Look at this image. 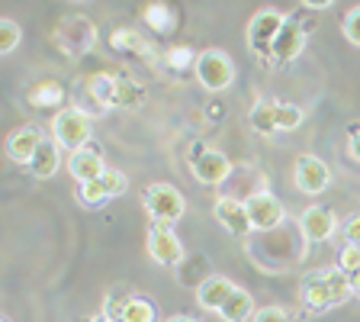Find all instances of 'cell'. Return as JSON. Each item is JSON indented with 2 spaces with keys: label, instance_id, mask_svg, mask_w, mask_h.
<instances>
[{
  "label": "cell",
  "instance_id": "7a4b0ae2",
  "mask_svg": "<svg viewBox=\"0 0 360 322\" xmlns=\"http://www.w3.org/2000/svg\"><path fill=\"white\" fill-rule=\"evenodd\" d=\"M94 42H97V30H94V23L87 16H65L55 26V45H58L68 58L87 55L94 49Z\"/></svg>",
  "mask_w": 360,
  "mask_h": 322
},
{
  "label": "cell",
  "instance_id": "e575fe53",
  "mask_svg": "<svg viewBox=\"0 0 360 322\" xmlns=\"http://www.w3.org/2000/svg\"><path fill=\"white\" fill-rule=\"evenodd\" d=\"M167 322H196V319H193V316H171Z\"/></svg>",
  "mask_w": 360,
  "mask_h": 322
},
{
  "label": "cell",
  "instance_id": "8d00e7d4",
  "mask_svg": "<svg viewBox=\"0 0 360 322\" xmlns=\"http://www.w3.org/2000/svg\"><path fill=\"white\" fill-rule=\"evenodd\" d=\"M0 322H7V319H0Z\"/></svg>",
  "mask_w": 360,
  "mask_h": 322
},
{
  "label": "cell",
  "instance_id": "9a60e30c",
  "mask_svg": "<svg viewBox=\"0 0 360 322\" xmlns=\"http://www.w3.org/2000/svg\"><path fill=\"white\" fill-rule=\"evenodd\" d=\"M235 290H238V287H235L229 278H216V274H212V278H206L200 287H196V303H200L202 309H210V313H219Z\"/></svg>",
  "mask_w": 360,
  "mask_h": 322
},
{
  "label": "cell",
  "instance_id": "603a6c76",
  "mask_svg": "<svg viewBox=\"0 0 360 322\" xmlns=\"http://www.w3.org/2000/svg\"><path fill=\"white\" fill-rule=\"evenodd\" d=\"M26 97H30L32 106H42L45 110V106H58L61 100H65V87H61L58 81H39V84L30 87Z\"/></svg>",
  "mask_w": 360,
  "mask_h": 322
},
{
  "label": "cell",
  "instance_id": "30bf717a",
  "mask_svg": "<svg viewBox=\"0 0 360 322\" xmlns=\"http://www.w3.org/2000/svg\"><path fill=\"white\" fill-rule=\"evenodd\" d=\"M122 190H126V174L106 168L97 180H90V184H81V187H77V200L87 203V206H97V203H103V200L120 197Z\"/></svg>",
  "mask_w": 360,
  "mask_h": 322
},
{
  "label": "cell",
  "instance_id": "52a82bcc",
  "mask_svg": "<svg viewBox=\"0 0 360 322\" xmlns=\"http://www.w3.org/2000/svg\"><path fill=\"white\" fill-rule=\"evenodd\" d=\"M292 180H296V187H300L302 194L315 197L328 187L331 171L319 155H300L296 158V168H292Z\"/></svg>",
  "mask_w": 360,
  "mask_h": 322
},
{
  "label": "cell",
  "instance_id": "5b68a950",
  "mask_svg": "<svg viewBox=\"0 0 360 322\" xmlns=\"http://www.w3.org/2000/svg\"><path fill=\"white\" fill-rule=\"evenodd\" d=\"M52 132H55V142H58L61 149L81 151L84 145H87V139H90V116L87 113H81L77 106L61 110V113H55Z\"/></svg>",
  "mask_w": 360,
  "mask_h": 322
},
{
  "label": "cell",
  "instance_id": "4316f807",
  "mask_svg": "<svg viewBox=\"0 0 360 322\" xmlns=\"http://www.w3.org/2000/svg\"><path fill=\"white\" fill-rule=\"evenodd\" d=\"M338 268L345 271L347 278H351V284H357V290H360V248L345 245V252L338 258Z\"/></svg>",
  "mask_w": 360,
  "mask_h": 322
},
{
  "label": "cell",
  "instance_id": "d4e9b609",
  "mask_svg": "<svg viewBox=\"0 0 360 322\" xmlns=\"http://www.w3.org/2000/svg\"><path fill=\"white\" fill-rule=\"evenodd\" d=\"M120 322H155V306L142 297H129L120 313Z\"/></svg>",
  "mask_w": 360,
  "mask_h": 322
},
{
  "label": "cell",
  "instance_id": "ba28073f",
  "mask_svg": "<svg viewBox=\"0 0 360 322\" xmlns=\"http://www.w3.org/2000/svg\"><path fill=\"white\" fill-rule=\"evenodd\" d=\"M245 203H248V216H251V229H255V233H274V229L283 223V203L274 194H267V190L255 194Z\"/></svg>",
  "mask_w": 360,
  "mask_h": 322
},
{
  "label": "cell",
  "instance_id": "ffe728a7",
  "mask_svg": "<svg viewBox=\"0 0 360 322\" xmlns=\"http://www.w3.org/2000/svg\"><path fill=\"white\" fill-rule=\"evenodd\" d=\"M248 316H255V300H251V293L238 287V290L229 297V303L219 309V319L222 322H245Z\"/></svg>",
  "mask_w": 360,
  "mask_h": 322
},
{
  "label": "cell",
  "instance_id": "484cf974",
  "mask_svg": "<svg viewBox=\"0 0 360 322\" xmlns=\"http://www.w3.org/2000/svg\"><path fill=\"white\" fill-rule=\"evenodd\" d=\"M196 58H200V55H196L190 45H174V49H167V52H165V61H167V68H171V71H184L187 65L196 68Z\"/></svg>",
  "mask_w": 360,
  "mask_h": 322
},
{
  "label": "cell",
  "instance_id": "ac0fdd59",
  "mask_svg": "<svg viewBox=\"0 0 360 322\" xmlns=\"http://www.w3.org/2000/svg\"><path fill=\"white\" fill-rule=\"evenodd\" d=\"M58 165H61L58 142L42 139V145L36 149V155H32V161H30V174H32V178H39V180L55 178V174H58Z\"/></svg>",
  "mask_w": 360,
  "mask_h": 322
},
{
  "label": "cell",
  "instance_id": "9c48e42d",
  "mask_svg": "<svg viewBox=\"0 0 360 322\" xmlns=\"http://www.w3.org/2000/svg\"><path fill=\"white\" fill-rule=\"evenodd\" d=\"M148 255L155 258L158 264H167V268H174V264H180L184 258H187V252H184V245H180V239L171 233V225H151L148 229Z\"/></svg>",
  "mask_w": 360,
  "mask_h": 322
},
{
  "label": "cell",
  "instance_id": "3957f363",
  "mask_svg": "<svg viewBox=\"0 0 360 322\" xmlns=\"http://www.w3.org/2000/svg\"><path fill=\"white\" fill-rule=\"evenodd\" d=\"M145 210L158 225H174L184 216L187 203H184V194L174 184H151L145 190Z\"/></svg>",
  "mask_w": 360,
  "mask_h": 322
},
{
  "label": "cell",
  "instance_id": "d6986e66",
  "mask_svg": "<svg viewBox=\"0 0 360 322\" xmlns=\"http://www.w3.org/2000/svg\"><path fill=\"white\" fill-rule=\"evenodd\" d=\"M87 97L97 104V110L116 106V100H120V78H110V75L87 78Z\"/></svg>",
  "mask_w": 360,
  "mask_h": 322
},
{
  "label": "cell",
  "instance_id": "277c9868",
  "mask_svg": "<svg viewBox=\"0 0 360 322\" xmlns=\"http://www.w3.org/2000/svg\"><path fill=\"white\" fill-rule=\"evenodd\" d=\"M193 71H196V81H200L206 90H212V94L225 90L229 84L235 81L232 58H229L225 52H219V49H206V52H200Z\"/></svg>",
  "mask_w": 360,
  "mask_h": 322
},
{
  "label": "cell",
  "instance_id": "f546056e",
  "mask_svg": "<svg viewBox=\"0 0 360 322\" xmlns=\"http://www.w3.org/2000/svg\"><path fill=\"white\" fill-rule=\"evenodd\" d=\"M142 97H145L142 84L120 81V100H116V106H135V104H142Z\"/></svg>",
  "mask_w": 360,
  "mask_h": 322
},
{
  "label": "cell",
  "instance_id": "cb8c5ba5",
  "mask_svg": "<svg viewBox=\"0 0 360 322\" xmlns=\"http://www.w3.org/2000/svg\"><path fill=\"white\" fill-rule=\"evenodd\" d=\"M112 49L116 52H126V55H142V58H148V42H145L139 32H132V30H116L112 32Z\"/></svg>",
  "mask_w": 360,
  "mask_h": 322
},
{
  "label": "cell",
  "instance_id": "6da1fadb",
  "mask_svg": "<svg viewBox=\"0 0 360 322\" xmlns=\"http://www.w3.org/2000/svg\"><path fill=\"white\" fill-rule=\"evenodd\" d=\"M354 284L341 268H328V271H312L302 278V303L315 313H325L331 306H341V303L351 297Z\"/></svg>",
  "mask_w": 360,
  "mask_h": 322
},
{
  "label": "cell",
  "instance_id": "d590c367",
  "mask_svg": "<svg viewBox=\"0 0 360 322\" xmlns=\"http://www.w3.org/2000/svg\"><path fill=\"white\" fill-rule=\"evenodd\" d=\"M90 322H116V319H110V316H100V319H90Z\"/></svg>",
  "mask_w": 360,
  "mask_h": 322
},
{
  "label": "cell",
  "instance_id": "836d02e7",
  "mask_svg": "<svg viewBox=\"0 0 360 322\" xmlns=\"http://www.w3.org/2000/svg\"><path fill=\"white\" fill-rule=\"evenodd\" d=\"M351 158L360 161V129H351Z\"/></svg>",
  "mask_w": 360,
  "mask_h": 322
},
{
  "label": "cell",
  "instance_id": "f1b7e54d",
  "mask_svg": "<svg viewBox=\"0 0 360 322\" xmlns=\"http://www.w3.org/2000/svg\"><path fill=\"white\" fill-rule=\"evenodd\" d=\"M302 123V110L296 104H280L277 106V132L280 129H286V132H290V129H296Z\"/></svg>",
  "mask_w": 360,
  "mask_h": 322
},
{
  "label": "cell",
  "instance_id": "2e32d148",
  "mask_svg": "<svg viewBox=\"0 0 360 322\" xmlns=\"http://www.w3.org/2000/svg\"><path fill=\"white\" fill-rule=\"evenodd\" d=\"M39 145H42V135H39V129H32V126H20L7 135V155H10V161H16V165H30Z\"/></svg>",
  "mask_w": 360,
  "mask_h": 322
},
{
  "label": "cell",
  "instance_id": "44dd1931",
  "mask_svg": "<svg viewBox=\"0 0 360 322\" xmlns=\"http://www.w3.org/2000/svg\"><path fill=\"white\" fill-rule=\"evenodd\" d=\"M277 100H257L251 106V126L261 135H274L277 132Z\"/></svg>",
  "mask_w": 360,
  "mask_h": 322
},
{
  "label": "cell",
  "instance_id": "7402d4cb",
  "mask_svg": "<svg viewBox=\"0 0 360 322\" xmlns=\"http://www.w3.org/2000/svg\"><path fill=\"white\" fill-rule=\"evenodd\" d=\"M145 23H148L151 30L158 32H174L177 30V10L167 7V4H148V7L142 10Z\"/></svg>",
  "mask_w": 360,
  "mask_h": 322
},
{
  "label": "cell",
  "instance_id": "5bb4252c",
  "mask_svg": "<svg viewBox=\"0 0 360 322\" xmlns=\"http://www.w3.org/2000/svg\"><path fill=\"white\" fill-rule=\"evenodd\" d=\"M302 45H306V30H302L292 16H286L283 30H280L277 39H274V52H270V58L274 61H292L302 52Z\"/></svg>",
  "mask_w": 360,
  "mask_h": 322
},
{
  "label": "cell",
  "instance_id": "8992f818",
  "mask_svg": "<svg viewBox=\"0 0 360 322\" xmlns=\"http://www.w3.org/2000/svg\"><path fill=\"white\" fill-rule=\"evenodd\" d=\"M283 23H286V16L277 13V10H261V13H255V20L248 23V49L255 55H261V58H270L274 39L283 30Z\"/></svg>",
  "mask_w": 360,
  "mask_h": 322
},
{
  "label": "cell",
  "instance_id": "8fae6325",
  "mask_svg": "<svg viewBox=\"0 0 360 322\" xmlns=\"http://www.w3.org/2000/svg\"><path fill=\"white\" fill-rule=\"evenodd\" d=\"M212 216L222 225L225 233L232 235H248L251 233V216H248V203L245 200H232V197H219L212 206Z\"/></svg>",
  "mask_w": 360,
  "mask_h": 322
},
{
  "label": "cell",
  "instance_id": "4fadbf2b",
  "mask_svg": "<svg viewBox=\"0 0 360 322\" xmlns=\"http://www.w3.org/2000/svg\"><path fill=\"white\" fill-rule=\"evenodd\" d=\"M229 174H232V161L222 155V151H202V155L193 158V178L200 180V184H210V187H219V184H225L229 180Z\"/></svg>",
  "mask_w": 360,
  "mask_h": 322
},
{
  "label": "cell",
  "instance_id": "e0dca14e",
  "mask_svg": "<svg viewBox=\"0 0 360 322\" xmlns=\"http://www.w3.org/2000/svg\"><path fill=\"white\" fill-rule=\"evenodd\" d=\"M68 171H71V178H75L77 187H81V184L97 180L100 174L106 171V165H103V158H100V151L81 149V151H71V158H68Z\"/></svg>",
  "mask_w": 360,
  "mask_h": 322
},
{
  "label": "cell",
  "instance_id": "4dcf8cb0",
  "mask_svg": "<svg viewBox=\"0 0 360 322\" xmlns=\"http://www.w3.org/2000/svg\"><path fill=\"white\" fill-rule=\"evenodd\" d=\"M345 39L354 45H360V7H354L351 13L345 16Z\"/></svg>",
  "mask_w": 360,
  "mask_h": 322
},
{
  "label": "cell",
  "instance_id": "83f0119b",
  "mask_svg": "<svg viewBox=\"0 0 360 322\" xmlns=\"http://www.w3.org/2000/svg\"><path fill=\"white\" fill-rule=\"evenodd\" d=\"M22 39V30H20V23L16 20H0V52L10 55L20 45Z\"/></svg>",
  "mask_w": 360,
  "mask_h": 322
},
{
  "label": "cell",
  "instance_id": "1f68e13d",
  "mask_svg": "<svg viewBox=\"0 0 360 322\" xmlns=\"http://www.w3.org/2000/svg\"><path fill=\"white\" fill-rule=\"evenodd\" d=\"M341 235H345L347 245L360 248V213H357V216H351L345 225H341Z\"/></svg>",
  "mask_w": 360,
  "mask_h": 322
},
{
  "label": "cell",
  "instance_id": "d6a6232c",
  "mask_svg": "<svg viewBox=\"0 0 360 322\" xmlns=\"http://www.w3.org/2000/svg\"><path fill=\"white\" fill-rule=\"evenodd\" d=\"M255 322H290V313L280 306H264L255 313Z\"/></svg>",
  "mask_w": 360,
  "mask_h": 322
},
{
  "label": "cell",
  "instance_id": "7c38bea8",
  "mask_svg": "<svg viewBox=\"0 0 360 322\" xmlns=\"http://www.w3.org/2000/svg\"><path fill=\"white\" fill-rule=\"evenodd\" d=\"M338 229V219L331 210H325V206H309V210H302L300 216V233L306 242H312V245H319V242H328L331 235H335Z\"/></svg>",
  "mask_w": 360,
  "mask_h": 322
}]
</instances>
